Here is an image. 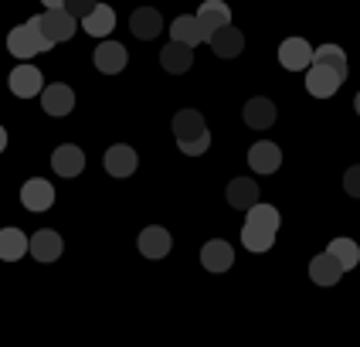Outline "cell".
I'll list each match as a JSON object with an SVG mask.
<instances>
[{"mask_svg": "<svg viewBox=\"0 0 360 347\" xmlns=\"http://www.w3.org/2000/svg\"><path fill=\"white\" fill-rule=\"evenodd\" d=\"M92 58H96V68H99V72H105V75H120L122 68H126V61H129V51L122 48L120 41H102Z\"/></svg>", "mask_w": 360, "mask_h": 347, "instance_id": "9c48e42d", "label": "cell"}, {"mask_svg": "<svg viewBox=\"0 0 360 347\" xmlns=\"http://www.w3.org/2000/svg\"><path fill=\"white\" fill-rule=\"evenodd\" d=\"M7 82H11V92L20 96V99H34V96H41V72L34 65H18Z\"/></svg>", "mask_w": 360, "mask_h": 347, "instance_id": "5bb4252c", "label": "cell"}, {"mask_svg": "<svg viewBox=\"0 0 360 347\" xmlns=\"http://www.w3.org/2000/svg\"><path fill=\"white\" fill-rule=\"evenodd\" d=\"M279 61H282V68H289V72H306V68L313 65V48H309V41H302V38L282 41Z\"/></svg>", "mask_w": 360, "mask_h": 347, "instance_id": "52a82bcc", "label": "cell"}, {"mask_svg": "<svg viewBox=\"0 0 360 347\" xmlns=\"http://www.w3.org/2000/svg\"><path fill=\"white\" fill-rule=\"evenodd\" d=\"M105 170L112 174V177H129L136 167H140V157H136V150L133 146H126V143H116V146H109L105 150Z\"/></svg>", "mask_w": 360, "mask_h": 347, "instance_id": "30bf717a", "label": "cell"}, {"mask_svg": "<svg viewBox=\"0 0 360 347\" xmlns=\"http://www.w3.org/2000/svg\"><path fill=\"white\" fill-rule=\"evenodd\" d=\"M4 150H7V130L0 126V153H4Z\"/></svg>", "mask_w": 360, "mask_h": 347, "instance_id": "1f68e13d", "label": "cell"}, {"mask_svg": "<svg viewBox=\"0 0 360 347\" xmlns=\"http://www.w3.org/2000/svg\"><path fill=\"white\" fill-rule=\"evenodd\" d=\"M200 133H207V126H204L198 109H180L177 116H174V137H177V143L198 140Z\"/></svg>", "mask_w": 360, "mask_h": 347, "instance_id": "603a6c76", "label": "cell"}, {"mask_svg": "<svg viewBox=\"0 0 360 347\" xmlns=\"http://www.w3.org/2000/svg\"><path fill=\"white\" fill-rule=\"evenodd\" d=\"M55 41L44 34V27H41V14H34L31 20H24L20 27H14L11 34H7V51L14 55V58H34L41 51H48Z\"/></svg>", "mask_w": 360, "mask_h": 347, "instance_id": "7a4b0ae2", "label": "cell"}, {"mask_svg": "<svg viewBox=\"0 0 360 347\" xmlns=\"http://www.w3.org/2000/svg\"><path fill=\"white\" fill-rule=\"evenodd\" d=\"M61 248H65V242H61L58 232H51V228L34 232V235H31V245H27V252H31L38 263H55L61 255Z\"/></svg>", "mask_w": 360, "mask_h": 347, "instance_id": "7c38bea8", "label": "cell"}, {"mask_svg": "<svg viewBox=\"0 0 360 347\" xmlns=\"http://www.w3.org/2000/svg\"><path fill=\"white\" fill-rule=\"evenodd\" d=\"M313 61H320V65H326V68H333L340 79L350 75V68H347V55H343L340 44H320V48L313 51Z\"/></svg>", "mask_w": 360, "mask_h": 347, "instance_id": "4316f807", "label": "cell"}, {"mask_svg": "<svg viewBox=\"0 0 360 347\" xmlns=\"http://www.w3.org/2000/svg\"><path fill=\"white\" fill-rule=\"evenodd\" d=\"M255 201H259V187H255L252 177H235V181L228 184V204H231V208L248 211Z\"/></svg>", "mask_w": 360, "mask_h": 347, "instance_id": "d4e9b609", "label": "cell"}, {"mask_svg": "<svg viewBox=\"0 0 360 347\" xmlns=\"http://www.w3.org/2000/svg\"><path fill=\"white\" fill-rule=\"evenodd\" d=\"M129 27H133V34L140 41H153L157 34L163 31V18L160 11H153V7H140V11H133V18H129Z\"/></svg>", "mask_w": 360, "mask_h": 347, "instance_id": "44dd1931", "label": "cell"}, {"mask_svg": "<svg viewBox=\"0 0 360 347\" xmlns=\"http://www.w3.org/2000/svg\"><path fill=\"white\" fill-rule=\"evenodd\" d=\"M180 153H187V157H200V153H207V146H211V133H200L198 140H187V143H177Z\"/></svg>", "mask_w": 360, "mask_h": 347, "instance_id": "f1b7e54d", "label": "cell"}, {"mask_svg": "<svg viewBox=\"0 0 360 347\" xmlns=\"http://www.w3.org/2000/svg\"><path fill=\"white\" fill-rule=\"evenodd\" d=\"M44 7H65V0H41Z\"/></svg>", "mask_w": 360, "mask_h": 347, "instance_id": "d6a6232c", "label": "cell"}, {"mask_svg": "<svg viewBox=\"0 0 360 347\" xmlns=\"http://www.w3.org/2000/svg\"><path fill=\"white\" fill-rule=\"evenodd\" d=\"M82 27H85V34H92V38H105V34H112V27H116V11L105 7V4H96V7L82 18Z\"/></svg>", "mask_w": 360, "mask_h": 347, "instance_id": "ffe728a7", "label": "cell"}, {"mask_svg": "<svg viewBox=\"0 0 360 347\" xmlns=\"http://www.w3.org/2000/svg\"><path fill=\"white\" fill-rule=\"evenodd\" d=\"M231 263H235V248L224 242V239L204 242V248H200V265H204L207 272H228Z\"/></svg>", "mask_w": 360, "mask_h": 347, "instance_id": "ba28073f", "label": "cell"}, {"mask_svg": "<svg viewBox=\"0 0 360 347\" xmlns=\"http://www.w3.org/2000/svg\"><path fill=\"white\" fill-rule=\"evenodd\" d=\"M211 48H214V55L218 58H238L241 48H245V34H241L235 24H224V27H218L214 34H211Z\"/></svg>", "mask_w": 360, "mask_h": 347, "instance_id": "4fadbf2b", "label": "cell"}, {"mask_svg": "<svg viewBox=\"0 0 360 347\" xmlns=\"http://www.w3.org/2000/svg\"><path fill=\"white\" fill-rule=\"evenodd\" d=\"M326 252H330V255L343 265V272L357 269V263H360V248H357V242H354V239H333V242L326 245Z\"/></svg>", "mask_w": 360, "mask_h": 347, "instance_id": "83f0119b", "label": "cell"}, {"mask_svg": "<svg viewBox=\"0 0 360 347\" xmlns=\"http://www.w3.org/2000/svg\"><path fill=\"white\" fill-rule=\"evenodd\" d=\"M170 34H174V41H184V44H191V48L200 44V41H207L194 14H180V18L170 24Z\"/></svg>", "mask_w": 360, "mask_h": 347, "instance_id": "484cf974", "label": "cell"}, {"mask_svg": "<svg viewBox=\"0 0 360 347\" xmlns=\"http://www.w3.org/2000/svg\"><path fill=\"white\" fill-rule=\"evenodd\" d=\"M282 163V150L276 143H255L252 150H248V167L255 170V174H276Z\"/></svg>", "mask_w": 360, "mask_h": 347, "instance_id": "e0dca14e", "label": "cell"}, {"mask_svg": "<svg viewBox=\"0 0 360 347\" xmlns=\"http://www.w3.org/2000/svg\"><path fill=\"white\" fill-rule=\"evenodd\" d=\"M343 276V265L330 255V252H320L313 263H309V279L316 286H337Z\"/></svg>", "mask_w": 360, "mask_h": 347, "instance_id": "7402d4cb", "label": "cell"}, {"mask_svg": "<svg viewBox=\"0 0 360 347\" xmlns=\"http://www.w3.org/2000/svg\"><path fill=\"white\" fill-rule=\"evenodd\" d=\"M245 126H252V130H269L272 122H276V102L265 99V96H255V99L245 102Z\"/></svg>", "mask_w": 360, "mask_h": 347, "instance_id": "ac0fdd59", "label": "cell"}, {"mask_svg": "<svg viewBox=\"0 0 360 347\" xmlns=\"http://www.w3.org/2000/svg\"><path fill=\"white\" fill-rule=\"evenodd\" d=\"M96 4H99V0H65V11H68L72 18H85Z\"/></svg>", "mask_w": 360, "mask_h": 347, "instance_id": "4dcf8cb0", "label": "cell"}, {"mask_svg": "<svg viewBox=\"0 0 360 347\" xmlns=\"http://www.w3.org/2000/svg\"><path fill=\"white\" fill-rule=\"evenodd\" d=\"M276 232H279V208L255 201L241 225V245L248 252H269L276 242Z\"/></svg>", "mask_w": 360, "mask_h": 347, "instance_id": "6da1fadb", "label": "cell"}, {"mask_svg": "<svg viewBox=\"0 0 360 347\" xmlns=\"http://www.w3.org/2000/svg\"><path fill=\"white\" fill-rule=\"evenodd\" d=\"M51 167H55L58 177H79L82 170H85V153H82L79 146L65 143V146H58L51 153Z\"/></svg>", "mask_w": 360, "mask_h": 347, "instance_id": "9a60e30c", "label": "cell"}, {"mask_svg": "<svg viewBox=\"0 0 360 347\" xmlns=\"http://www.w3.org/2000/svg\"><path fill=\"white\" fill-rule=\"evenodd\" d=\"M20 204L27 211H48L55 204V187L44 181V177H31V181H24V187H20Z\"/></svg>", "mask_w": 360, "mask_h": 347, "instance_id": "8992f818", "label": "cell"}, {"mask_svg": "<svg viewBox=\"0 0 360 347\" xmlns=\"http://www.w3.org/2000/svg\"><path fill=\"white\" fill-rule=\"evenodd\" d=\"M160 65H163V72L180 75V72H187V68L194 65V48L184 44V41H170V44L160 51Z\"/></svg>", "mask_w": 360, "mask_h": 347, "instance_id": "2e32d148", "label": "cell"}, {"mask_svg": "<svg viewBox=\"0 0 360 347\" xmlns=\"http://www.w3.org/2000/svg\"><path fill=\"white\" fill-rule=\"evenodd\" d=\"M41 27H44V34L55 41V44H61V41H68L75 34V18L65 7H48L41 14Z\"/></svg>", "mask_w": 360, "mask_h": 347, "instance_id": "5b68a950", "label": "cell"}, {"mask_svg": "<svg viewBox=\"0 0 360 347\" xmlns=\"http://www.w3.org/2000/svg\"><path fill=\"white\" fill-rule=\"evenodd\" d=\"M343 187H347V194H350V198H360V163L357 167H350V170L343 174Z\"/></svg>", "mask_w": 360, "mask_h": 347, "instance_id": "f546056e", "label": "cell"}, {"mask_svg": "<svg viewBox=\"0 0 360 347\" xmlns=\"http://www.w3.org/2000/svg\"><path fill=\"white\" fill-rule=\"evenodd\" d=\"M27 245H31V239L20 228H0V259L4 263H18L27 252Z\"/></svg>", "mask_w": 360, "mask_h": 347, "instance_id": "cb8c5ba5", "label": "cell"}, {"mask_svg": "<svg viewBox=\"0 0 360 347\" xmlns=\"http://www.w3.org/2000/svg\"><path fill=\"white\" fill-rule=\"evenodd\" d=\"M354 109H357V116H360V92H357V99H354Z\"/></svg>", "mask_w": 360, "mask_h": 347, "instance_id": "836d02e7", "label": "cell"}, {"mask_svg": "<svg viewBox=\"0 0 360 347\" xmlns=\"http://www.w3.org/2000/svg\"><path fill=\"white\" fill-rule=\"evenodd\" d=\"M200 24V31H204V38H211L218 27H224V24H231V11H228V4L224 0H204L200 4V11L194 14Z\"/></svg>", "mask_w": 360, "mask_h": 347, "instance_id": "8fae6325", "label": "cell"}, {"mask_svg": "<svg viewBox=\"0 0 360 347\" xmlns=\"http://www.w3.org/2000/svg\"><path fill=\"white\" fill-rule=\"evenodd\" d=\"M41 106H44V113H48V116H68V113L75 109V92H72V85H65V82H51V85H44V92H41Z\"/></svg>", "mask_w": 360, "mask_h": 347, "instance_id": "277c9868", "label": "cell"}, {"mask_svg": "<svg viewBox=\"0 0 360 347\" xmlns=\"http://www.w3.org/2000/svg\"><path fill=\"white\" fill-rule=\"evenodd\" d=\"M343 85V79L333 72V68H326L320 61H313L309 68H306V89H309V96H316V99H330V96H337V89Z\"/></svg>", "mask_w": 360, "mask_h": 347, "instance_id": "3957f363", "label": "cell"}, {"mask_svg": "<svg viewBox=\"0 0 360 347\" xmlns=\"http://www.w3.org/2000/svg\"><path fill=\"white\" fill-rule=\"evenodd\" d=\"M140 252L146 259H163L167 252H170V232L160 228V225H150V228H143L140 232Z\"/></svg>", "mask_w": 360, "mask_h": 347, "instance_id": "d6986e66", "label": "cell"}]
</instances>
